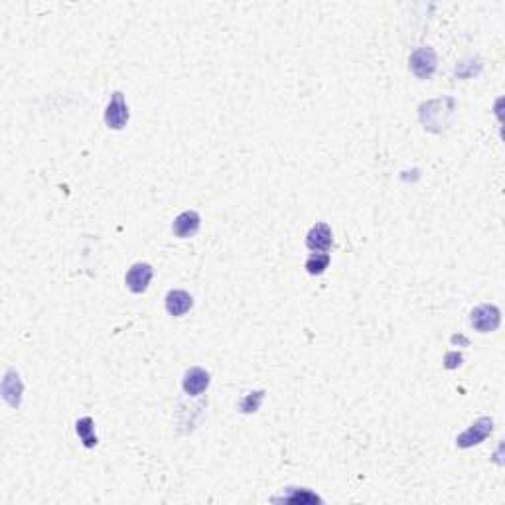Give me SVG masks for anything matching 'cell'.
Returning a JSON list of instances; mask_svg holds the SVG:
<instances>
[{"label":"cell","instance_id":"1","mask_svg":"<svg viewBox=\"0 0 505 505\" xmlns=\"http://www.w3.org/2000/svg\"><path fill=\"white\" fill-rule=\"evenodd\" d=\"M501 322V312L494 304H479L470 314L472 328L479 334H489L499 328Z\"/></svg>","mask_w":505,"mask_h":505},{"label":"cell","instance_id":"2","mask_svg":"<svg viewBox=\"0 0 505 505\" xmlns=\"http://www.w3.org/2000/svg\"><path fill=\"white\" fill-rule=\"evenodd\" d=\"M408 63H411V71L418 80H428V77H433V73L438 67V58H436L435 50L426 45V48H418L411 53Z\"/></svg>","mask_w":505,"mask_h":505},{"label":"cell","instance_id":"3","mask_svg":"<svg viewBox=\"0 0 505 505\" xmlns=\"http://www.w3.org/2000/svg\"><path fill=\"white\" fill-rule=\"evenodd\" d=\"M492 430H494V418L482 417L478 418L468 430H464V433L456 438V444H458V448L478 446V444L484 442V440L492 435Z\"/></svg>","mask_w":505,"mask_h":505},{"label":"cell","instance_id":"4","mask_svg":"<svg viewBox=\"0 0 505 505\" xmlns=\"http://www.w3.org/2000/svg\"><path fill=\"white\" fill-rule=\"evenodd\" d=\"M105 123L113 131H121L129 123V105L121 91H115L105 111Z\"/></svg>","mask_w":505,"mask_h":505},{"label":"cell","instance_id":"5","mask_svg":"<svg viewBox=\"0 0 505 505\" xmlns=\"http://www.w3.org/2000/svg\"><path fill=\"white\" fill-rule=\"evenodd\" d=\"M152 275H154V271L148 263H136L129 268V273L124 276L126 288L134 294L146 293V288L152 281Z\"/></svg>","mask_w":505,"mask_h":505},{"label":"cell","instance_id":"6","mask_svg":"<svg viewBox=\"0 0 505 505\" xmlns=\"http://www.w3.org/2000/svg\"><path fill=\"white\" fill-rule=\"evenodd\" d=\"M200 225H202L200 213L194 212V210H188V212L180 213L176 219H174L172 231H174V235L180 237V239H190V237H194L195 233L200 231Z\"/></svg>","mask_w":505,"mask_h":505},{"label":"cell","instance_id":"7","mask_svg":"<svg viewBox=\"0 0 505 505\" xmlns=\"http://www.w3.org/2000/svg\"><path fill=\"white\" fill-rule=\"evenodd\" d=\"M182 387H184V391H186L188 395H192V397L202 395V393L210 387V373L202 369V367H190V369L184 373Z\"/></svg>","mask_w":505,"mask_h":505},{"label":"cell","instance_id":"8","mask_svg":"<svg viewBox=\"0 0 505 505\" xmlns=\"http://www.w3.org/2000/svg\"><path fill=\"white\" fill-rule=\"evenodd\" d=\"M332 229L328 223H316L306 235V247L314 253H326L332 247Z\"/></svg>","mask_w":505,"mask_h":505},{"label":"cell","instance_id":"9","mask_svg":"<svg viewBox=\"0 0 505 505\" xmlns=\"http://www.w3.org/2000/svg\"><path fill=\"white\" fill-rule=\"evenodd\" d=\"M164 306H166V312H168L170 316L180 318V316H184V314L192 310L194 298H192V294L186 293V290H170V293L166 294Z\"/></svg>","mask_w":505,"mask_h":505},{"label":"cell","instance_id":"10","mask_svg":"<svg viewBox=\"0 0 505 505\" xmlns=\"http://www.w3.org/2000/svg\"><path fill=\"white\" fill-rule=\"evenodd\" d=\"M22 391H24V387H22V381H20V375L14 369H9L6 375H4V379H2V397H4V401L12 408L20 407Z\"/></svg>","mask_w":505,"mask_h":505},{"label":"cell","instance_id":"11","mask_svg":"<svg viewBox=\"0 0 505 505\" xmlns=\"http://www.w3.org/2000/svg\"><path fill=\"white\" fill-rule=\"evenodd\" d=\"M75 430H77V435H80V438L83 440V446H85V448L97 446V436H95V423H93V418H80L77 425H75Z\"/></svg>","mask_w":505,"mask_h":505},{"label":"cell","instance_id":"12","mask_svg":"<svg viewBox=\"0 0 505 505\" xmlns=\"http://www.w3.org/2000/svg\"><path fill=\"white\" fill-rule=\"evenodd\" d=\"M330 265V255L328 253H312L308 261H306V271L310 275H322Z\"/></svg>","mask_w":505,"mask_h":505},{"label":"cell","instance_id":"13","mask_svg":"<svg viewBox=\"0 0 505 505\" xmlns=\"http://www.w3.org/2000/svg\"><path fill=\"white\" fill-rule=\"evenodd\" d=\"M263 399H265V391H255V393H249V395H245V399L239 403L241 413H245V415L257 413L259 407H261V401Z\"/></svg>","mask_w":505,"mask_h":505},{"label":"cell","instance_id":"14","mask_svg":"<svg viewBox=\"0 0 505 505\" xmlns=\"http://www.w3.org/2000/svg\"><path fill=\"white\" fill-rule=\"evenodd\" d=\"M284 501H290V504H310V501H320V497L304 489V492H296L294 496L284 497Z\"/></svg>","mask_w":505,"mask_h":505},{"label":"cell","instance_id":"15","mask_svg":"<svg viewBox=\"0 0 505 505\" xmlns=\"http://www.w3.org/2000/svg\"><path fill=\"white\" fill-rule=\"evenodd\" d=\"M462 362V355L458 354V352H448L446 354V359H444V365H446V369H454V367H458Z\"/></svg>","mask_w":505,"mask_h":505}]
</instances>
